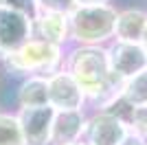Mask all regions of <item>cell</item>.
Listing matches in <instances>:
<instances>
[{
  "instance_id": "cell-3",
  "label": "cell",
  "mask_w": 147,
  "mask_h": 145,
  "mask_svg": "<svg viewBox=\"0 0 147 145\" xmlns=\"http://www.w3.org/2000/svg\"><path fill=\"white\" fill-rule=\"evenodd\" d=\"M57 60H59L57 44H51L46 40H29L16 53H9L7 62L16 70H44L53 68Z\"/></svg>"
},
{
  "instance_id": "cell-4",
  "label": "cell",
  "mask_w": 147,
  "mask_h": 145,
  "mask_svg": "<svg viewBox=\"0 0 147 145\" xmlns=\"http://www.w3.org/2000/svg\"><path fill=\"white\" fill-rule=\"evenodd\" d=\"M31 20L26 13L0 7V53H16L22 44L29 42Z\"/></svg>"
},
{
  "instance_id": "cell-5",
  "label": "cell",
  "mask_w": 147,
  "mask_h": 145,
  "mask_svg": "<svg viewBox=\"0 0 147 145\" xmlns=\"http://www.w3.org/2000/svg\"><path fill=\"white\" fill-rule=\"evenodd\" d=\"M110 70L117 77H134L147 68V51L138 42H121L108 55Z\"/></svg>"
},
{
  "instance_id": "cell-2",
  "label": "cell",
  "mask_w": 147,
  "mask_h": 145,
  "mask_svg": "<svg viewBox=\"0 0 147 145\" xmlns=\"http://www.w3.org/2000/svg\"><path fill=\"white\" fill-rule=\"evenodd\" d=\"M117 13L105 5H81L70 13V26L81 42H101L114 31Z\"/></svg>"
},
{
  "instance_id": "cell-11",
  "label": "cell",
  "mask_w": 147,
  "mask_h": 145,
  "mask_svg": "<svg viewBox=\"0 0 147 145\" xmlns=\"http://www.w3.org/2000/svg\"><path fill=\"white\" fill-rule=\"evenodd\" d=\"M68 31V18L66 13L61 11H46L40 18V33L46 42L51 44H59L64 37H66Z\"/></svg>"
},
{
  "instance_id": "cell-21",
  "label": "cell",
  "mask_w": 147,
  "mask_h": 145,
  "mask_svg": "<svg viewBox=\"0 0 147 145\" xmlns=\"http://www.w3.org/2000/svg\"><path fill=\"white\" fill-rule=\"evenodd\" d=\"M70 145H77V143H70Z\"/></svg>"
},
{
  "instance_id": "cell-1",
  "label": "cell",
  "mask_w": 147,
  "mask_h": 145,
  "mask_svg": "<svg viewBox=\"0 0 147 145\" xmlns=\"http://www.w3.org/2000/svg\"><path fill=\"white\" fill-rule=\"evenodd\" d=\"M73 77L79 84L81 92L101 95L110 86V62L108 55L99 48H81L73 57Z\"/></svg>"
},
{
  "instance_id": "cell-15",
  "label": "cell",
  "mask_w": 147,
  "mask_h": 145,
  "mask_svg": "<svg viewBox=\"0 0 147 145\" xmlns=\"http://www.w3.org/2000/svg\"><path fill=\"white\" fill-rule=\"evenodd\" d=\"M132 123L141 134L147 136V106H141V108H134L132 112Z\"/></svg>"
},
{
  "instance_id": "cell-6",
  "label": "cell",
  "mask_w": 147,
  "mask_h": 145,
  "mask_svg": "<svg viewBox=\"0 0 147 145\" xmlns=\"http://www.w3.org/2000/svg\"><path fill=\"white\" fill-rule=\"evenodd\" d=\"M55 119V108L51 106H37L24 108L20 115V127L24 134V143L29 145H44L51 139V127Z\"/></svg>"
},
{
  "instance_id": "cell-8",
  "label": "cell",
  "mask_w": 147,
  "mask_h": 145,
  "mask_svg": "<svg viewBox=\"0 0 147 145\" xmlns=\"http://www.w3.org/2000/svg\"><path fill=\"white\" fill-rule=\"evenodd\" d=\"M127 136L123 121L114 115H99L88 125V143L90 145H119Z\"/></svg>"
},
{
  "instance_id": "cell-19",
  "label": "cell",
  "mask_w": 147,
  "mask_h": 145,
  "mask_svg": "<svg viewBox=\"0 0 147 145\" xmlns=\"http://www.w3.org/2000/svg\"><path fill=\"white\" fill-rule=\"evenodd\" d=\"M75 2H79V5H101L105 0H75Z\"/></svg>"
},
{
  "instance_id": "cell-14",
  "label": "cell",
  "mask_w": 147,
  "mask_h": 145,
  "mask_svg": "<svg viewBox=\"0 0 147 145\" xmlns=\"http://www.w3.org/2000/svg\"><path fill=\"white\" fill-rule=\"evenodd\" d=\"M0 145H24V134L16 117L0 115Z\"/></svg>"
},
{
  "instance_id": "cell-18",
  "label": "cell",
  "mask_w": 147,
  "mask_h": 145,
  "mask_svg": "<svg viewBox=\"0 0 147 145\" xmlns=\"http://www.w3.org/2000/svg\"><path fill=\"white\" fill-rule=\"evenodd\" d=\"M119 145H143V141L136 139V136H125V139H123Z\"/></svg>"
},
{
  "instance_id": "cell-7",
  "label": "cell",
  "mask_w": 147,
  "mask_h": 145,
  "mask_svg": "<svg viewBox=\"0 0 147 145\" xmlns=\"http://www.w3.org/2000/svg\"><path fill=\"white\" fill-rule=\"evenodd\" d=\"M84 92L73 75H55L49 79V103L59 110H77Z\"/></svg>"
},
{
  "instance_id": "cell-13",
  "label": "cell",
  "mask_w": 147,
  "mask_h": 145,
  "mask_svg": "<svg viewBox=\"0 0 147 145\" xmlns=\"http://www.w3.org/2000/svg\"><path fill=\"white\" fill-rule=\"evenodd\" d=\"M125 101L132 106V108H141V106H147V68L141 70L138 75L129 77V81L125 84Z\"/></svg>"
},
{
  "instance_id": "cell-9",
  "label": "cell",
  "mask_w": 147,
  "mask_h": 145,
  "mask_svg": "<svg viewBox=\"0 0 147 145\" xmlns=\"http://www.w3.org/2000/svg\"><path fill=\"white\" fill-rule=\"evenodd\" d=\"M84 130V117L77 110H59L55 112L53 127H51V141L55 145H70Z\"/></svg>"
},
{
  "instance_id": "cell-16",
  "label": "cell",
  "mask_w": 147,
  "mask_h": 145,
  "mask_svg": "<svg viewBox=\"0 0 147 145\" xmlns=\"http://www.w3.org/2000/svg\"><path fill=\"white\" fill-rule=\"evenodd\" d=\"M37 2H40L46 11H61V13H66L68 9H73L75 0H37Z\"/></svg>"
},
{
  "instance_id": "cell-17",
  "label": "cell",
  "mask_w": 147,
  "mask_h": 145,
  "mask_svg": "<svg viewBox=\"0 0 147 145\" xmlns=\"http://www.w3.org/2000/svg\"><path fill=\"white\" fill-rule=\"evenodd\" d=\"M33 2H35V0H0V7L16 9V11H22V13H26V16H29Z\"/></svg>"
},
{
  "instance_id": "cell-10",
  "label": "cell",
  "mask_w": 147,
  "mask_h": 145,
  "mask_svg": "<svg viewBox=\"0 0 147 145\" xmlns=\"http://www.w3.org/2000/svg\"><path fill=\"white\" fill-rule=\"evenodd\" d=\"M145 26L147 16L141 11H123L117 16V22H114V31L121 42H141Z\"/></svg>"
},
{
  "instance_id": "cell-20",
  "label": "cell",
  "mask_w": 147,
  "mask_h": 145,
  "mask_svg": "<svg viewBox=\"0 0 147 145\" xmlns=\"http://www.w3.org/2000/svg\"><path fill=\"white\" fill-rule=\"evenodd\" d=\"M141 42H143V48L147 51V26H145V31H143V37H141Z\"/></svg>"
},
{
  "instance_id": "cell-12",
  "label": "cell",
  "mask_w": 147,
  "mask_h": 145,
  "mask_svg": "<svg viewBox=\"0 0 147 145\" xmlns=\"http://www.w3.org/2000/svg\"><path fill=\"white\" fill-rule=\"evenodd\" d=\"M20 103L24 108H37V106H49V81L44 79H29L22 90H20Z\"/></svg>"
}]
</instances>
